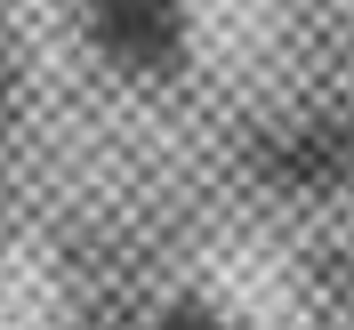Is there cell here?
Segmentation results:
<instances>
[{"instance_id": "2", "label": "cell", "mask_w": 354, "mask_h": 330, "mask_svg": "<svg viewBox=\"0 0 354 330\" xmlns=\"http://www.w3.org/2000/svg\"><path fill=\"white\" fill-rule=\"evenodd\" d=\"M266 185L290 201H338L354 194V121L346 113H306L266 145Z\"/></svg>"}, {"instance_id": "3", "label": "cell", "mask_w": 354, "mask_h": 330, "mask_svg": "<svg viewBox=\"0 0 354 330\" xmlns=\"http://www.w3.org/2000/svg\"><path fill=\"white\" fill-rule=\"evenodd\" d=\"M145 330H258V322H242V314L209 306V298H169V306H161Z\"/></svg>"}, {"instance_id": "1", "label": "cell", "mask_w": 354, "mask_h": 330, "mask_svg": "<svg viewBox=\"0 0 354 330\" xmlns=\"http://www.w3.org/2000/svg\"><path fill=\"white\" fill-rule=\"evenodd\" d=\"M81 33L113 73L161 81L194 57V0H81Z\"/></svg>"}]
</instances>
